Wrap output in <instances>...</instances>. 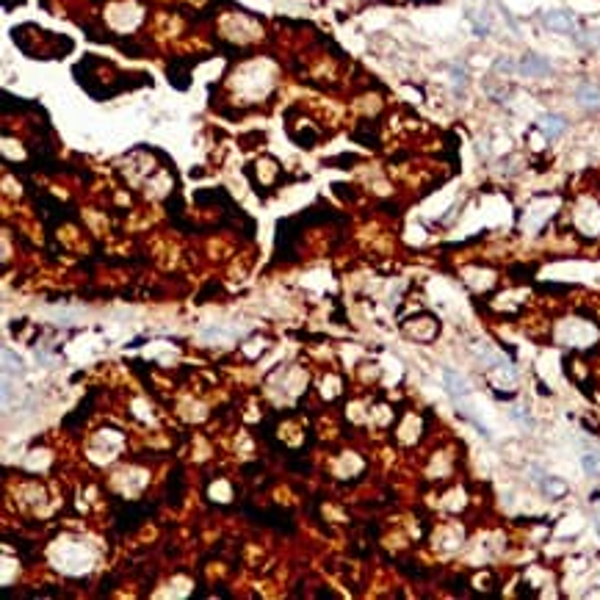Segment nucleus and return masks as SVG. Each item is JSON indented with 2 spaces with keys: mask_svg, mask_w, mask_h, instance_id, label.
Wrapping results in <instances>:
<instances>
[{
  "mask_svg": "<svg viewBox=\"0 0 600 600\" xmlns=\"http://www.w3.org/2000/svg\"><path fill=\"white\" fill-rule=\"evenodd\" d=\"M512 418H515V420H520V423H525V426H531V418H528L525 413H520V410H512Z\"/></svg>",
  "mask_w": 600,
  "mask_h": 600,
  "instance_id": "2eb2a0df",
  "label": "nucleus"
},
{
  "mask_svg": "<svg viewBox=\"0 0 600 600\" xmlns=\"http://www.w3.org/2000/svg\"><path fill=\"white\" fill-rule=\"evenodd\" d=\"M3 360H6V371H14L17 376L25 371V368H23V360H20L8 346H3Z\"/></svg>",
  "mask_w": 600,
  "mask_h": 600,
  "instance_id": "9b49d317",
  "label": "nucleus"
},
{
  "mask_svg": "<svg viewBox=\"0 0 600 600\" xmlns=\"http://www.w3.org/2000/svg\"><path fill=\"white\" fill-rule=\"evenodd\" d=\"M113 506H119L122 512H116L113 515V520H116V531L119 534H127V531H133L136 525L142 523L147 515L155 512V506H147V504H130V501H113Z\"/></svg>",
  "mask_w": 600,
  "mask_h": 600,
  "instance_id": "f257e3e1",
  "label": "nucleus"
},
{
  "mask_svg": "<svg viewBox=\"0 0 600 600\" xmlns=\"http://www.w3.org/2000/svg\"><path fill=\"white\" fill-rule=\"evenodd\" d=\"M97 393H100V390L94 387V390H92V393H89V396L83 399V404H77V410H75V413H73V415H67V418H64V426H67V429H73V426H77V423H83V420H86V415H89V407L94 404V399H97Z\"/></svg>",
  "mask_w": 600,
  "mask_h": 600,
  "instance_id": "6e6552de",
  "label": "nucleus"
},
{
  "mask_svg": "<svg viewBox=\"0 0 600 600\" xmlns=\"http://www.w3.org/2000/svg\"><path fill=\"white\" fill-rule=\"evenodd\" d=\"M451 75H454V80H456L459 86H465V83H468V75H465V70H462V67H454V70H451Z\"/></svg>",
  "mask_w": 600,
  "mask_h": 600,
  "instance_id": "4468645a",
  "label": "nucleus"
},
{
  "mask_svg": "<svg viewBox=\"0 0 600 600\" xmlns=\"http://www.w3.org/2000/svg\"><path fill=\"white\" fill-rule=\"evenodd\" d=\"M542 23H545V28H551V31L575 34V20H573V14H567V11H548V14L542 17Z\"/></svg>",
  "mask_w": 600,
  "mask_h": 600,
  "instance_id": "20e7f679",
  "label": "nucleus"
},
{
  "mask_svg": "<svg viewBox=\"0 0 600 600\" xmlns=\"http://www.w3.org/2000/svg\"><path fill=\"white\" fill-rule=\"evenodd\" d=\"M196 61H202V58H172L169 61V67H166V77H169V83L175 86V89H180V92H186L188 89V75H191V67L196 64Z\"/></svg>",
  "mask_w": 600,
  "mask_h": 600,
  "instance_id": "f03ea898",
  "label": "nucleus"
},
{
  "mask_svg": "<svg viewBox=\"0 0 600 600\" xmlns=\"http://www.w3.org/2000/svg\"><path fill=\"white\" fill-rule=\"evenodd\" d=\"M518 73H523V75H528V77H542V75H551L554 67H551L548 58H542V56H537V53H525L523 58H520V64H518Z\"/></svg>",
  "mask_w": 600,
  "mask_h": 600,
  "instance_id": "7ed1b4c3",
  "label": "nucleus"
},
{
  "mask_svg": "<svg viewBox=\"0 0 600 600\" xmlns=\"http://www.w3.org/2000/svg\"><path fill=\"white\" fill-rule=\"evenodd\" d=\"M443 382H446V390H449V396H454V399H465V396L470 393L468 382H465V379H462L459 374H454V371H443Z\"/></svg>",
  "mask_w": 600,
  "mask_h": 600,
  "instance_id": "0eeeda50",
  "label": "nucleus"
},
{
  "mask_svg": "<svg viewBox=\"0 0 600 600\" xmlns=\"http://www.w3.org/2000/svg\"><path fill=\"white\" fill-rule=\"evenodd\" d=\"M539 127L545 130L548 139H556V136H562L564 130H567V119L559 116V113H545V116L539 119Z\"/></svg>",
  "mask_w": 600,
  "mask_h": 600,
  "instance_id": "423d86ee",
  "label": "nucleus"
},
{
  "mask_svg": "<svg viewBox=\"0 0 600 600\" xmlns=\"http://www.w3.org/2000/svg\"><path fill=\"white\" fill-rule=\"evenodd\" d=\"M581 468H584V473H587V476L598 479L600 476V456L598 454H584V456H581Z\"/></svg>",
  "mask_w": 600,
  "mask_h": 600,
  "instance_id": "9d476101",
  "label": "nucleus"
},
{
  "mask_svg": "<svg viewBox=\"0 0 600 600\" xmlns=\"http://www.w3.org/2000/svg\"><path fill=\"white\" fill-rule=\"evenodd\" d=\"M354 161H357L354 155H338V158H332V161H327V163H330V166L340 163V169H346V166H349V163H354Z\"/></svg>",
  "mask_w": 600,
  "mask_h": 600,
  "instance_id": "ddd939ff",
  "label": "nucleus"
},
{
  "mask_svg": "<svg viewBox=\"0 0 600 600\" xmlns=\"http://www.w3.org/2000/svg\"><path fill=\"white\" fill-rule=\"evenodd\" d=\"M542 489H545L548 495H554V498H562L564 492H567V485L559 482V479H554V476H545V479H542Z\"/></svg>",
  "mask_w": 600,
  "mask_h": 600,
  "instance_id": "f8f14e48",
  "label": "nucleus"
},
{
  "mask_svg": "<svg viewBox=\"0 0 600 600\" xmlns=\"http://www.w3.org/2000/svg\"><path fill=\"white\" fill-rule=\"evenodd\" d=\"M575 100H578L584 108H589V111H600V89L598 86H592V83H581V86L575 89Z\"/></svg>",
  "mask_w": 600,
  "mask_h": 600,
  "instance_id": "39448f33",
  "label": "nucleus"
},
{
  "mask_svg": "<svg viewBox=\"0 0 600 600\" xmlns=\"http://www.w3.org/2000/svg\"><path fill=\"white\" fill-rule=\"evenodd\" d=\"M166 495L172 498V504H175V506L180 504V498H183V476H180V468L169 476V492H166ZM169 498H166V501H169Z\"/></svg>",
  "mask_w": 600,
  "mask_h": 600,
  "instance_id": "1a4fd4ad",
  "label": "nucleus"
}]
</instances>
